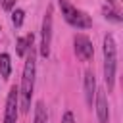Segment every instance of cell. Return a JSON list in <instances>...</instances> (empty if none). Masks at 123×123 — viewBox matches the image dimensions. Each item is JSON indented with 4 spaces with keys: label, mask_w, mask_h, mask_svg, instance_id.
I'll return each mask as SVG.
<instances>
[{
    "label": "cell",
    "mask_w": 123,
    "mask_h": 123,
    "mask_svg": "<svg viewBox=\"0 0 123 123\" xmlns=\"http://www.w3.org/2000/svg\"><path fill=\"white\" fill-rule=\"evenodd\" d=\"M35 73H37V62H35V46L25 54V65L21 73V85L19 88V110L23 113H29L31 110V100H33V90H35Z\"/></svg>",
    "instance_id": "1"
},
{
    "label": "cell",
    "mask_w": 123,
    "mask_h": 123,
    "mask_svg": "<svg viewBox=\"0 0 123 123\" xmlns=\"http://www.w3.org/2000/svg\"><path fill=\"white\" fill-rule=\"evenodd\" d=\"M102 54H104V81L108 86V92L115 86V73H117V44L113 35H104L102 40Z\"/></svg>",
    "instance_id": "2"
},
{
    "label": "cell",
    "mask_w": 123,
    "mask_h": 123,
    "mask_svg": "<svg viewBox=\"0 0 123 123\" xmlns=\"http://www.w3.org/2000/svg\"><path fill=\"white\" fill-rule=\"evenodd\" d=\"M58 6H60V10H62L63 19H65L71 27H75V29H90V27H92V17H90L86 12L75 8L69 0H58Z\"/></svg>",
    "instance_id": "3"
},
{
    "label": "cell",
    "mask_w": 123,
    "mask_h": 123,
    "mask_svg": "<svg viewBox=\"0 0 123 123\" xmlns=\"http://www.w3.org/2000/svg\"><path fill=\"white\" fill-rule=\"evenodd\" d=\"M52 25H54V17H52V6L46 10L44 17H42V27H40V46L38 52L42 58L50 56V46H52Z\"/></svg>",
    "instance_id": "4"
},
{
    "label": "cell",
    "mask_w": 123,
    "mask_h": 123,
    "mask_svg": "<svg viewBox=\"0 0 123 123\" xmlns=\"http://www.w3.org/2000/svg\"><path fill=\"white\" fill-rule=\"evenodd\" d=\"M17 117H19V88L13 85L6 96L4 123H17Z\"/></svg>",
    "instance_id": "5"
},
{
    "label": "cell",
    "mask_w": 123,
    "mask_h": 123,
    "mask_svg": "<svg viewBox=\"0 0 123 123\" xmlns=\"http://www.w3.org/2000/svg\"><path fill=\"white\" fill-rule=\"evenodd\" d=\"M73 46H75V54L81 62H90L94 58V46H92V40L86 35H75Z\"/></svg>",
    "instance_id": "6"
},
{
    "label": "cell",
    "mask_w": 123,
    "mask_h": 123,
    "mask_svg": "<svg viewBox=\"0 0 123 123\" xmlns=\"http://www.w3.org/2000/svg\"><path fill=\"white\" fill-rule=\"evenodd\" d=\"M83 90H85V102L88 108H92L94 104V96H96V77H94V71L92 69H86L85 71V77H83Z\"/></svg>",
    "instance_id": "7"
},
{
    "label": "cell",
    "mask_w": 123,
    "mask_h": 123,
    "mask_svg": "<svg viewBox=\"0 0 123 123\" xmlns=\"http://www.w3.org/2000/svg\"><path fill=\"white\" fill-rule=\"evenodd\" d=\"M94 106H96L98 123H110V104H108V96H106L104 90H96Z\"/></svg>",
    "instance_id": "8"
},
{
    "label": "cell",
    "mask_w": 123,
    "mask_h": 123,
    "mask_svg": "<svg viewBox=\"0 0 123 123\" xmlns=\"http://www.w3.org/2000/svg\"><path fill=\"white\" fill-rule=\"evenodd\" d=\"M102 13H104V17L108 19V21H113V23H121V10H119V6H117V2H113V0H108L104 6H102Z\"/></svg>",
    "instance_id": "9"
},
{
    "label": "cell",
    "mask_w": 123,
    "mask_h": 123,
    "mask_svg": "<svg viewBox=\"0 0 123 123\" xmlns=\"http://www.w3.org/2000/svg\"><path fill=\"white\" fill-rule=\"evenodd\" d=\"M33 42H35V35L33 33H27L23 37H17V40H15V52H17V56L19 58H25V54L31 50Z\"/></svg>",
    "instance_id": "10"
},
{
    "label": "cell",
    "mask_w": 123,
    "mask_h": 123,
    "mask_svg": "<svg viewBox=\"0 0 123 123\" xmlns=\"http://www.w3.org/2000/svg\"><path fill=\"white\" fill-rule=\"evenodd\" d=\"M10 75H12V58L8 52H2L0 54V77L10 79Z\"/></svg>",
    "instance_id": "11"
},
{
    "label": "cell",
    "mask_w": 123,
    "mask_h": 123,
    "mask_svg": "<svg viewBox=\"0 0 123 123\" xmlns=\"http://www.w3.org/2000/svg\"><path fill=\"white\" fill-rule=\"evenodd\" d=\"M33 123H48V111H46L44 102H40V100L35 104V121Z\"/></svg>",
    "instance_id": "12"
},
{
    "label": "cell",
    "mask_w": 123,
    "mask_h": 123,
    "mask_svg": "<svg viewBox=\"0 0 123 123\" xmlns=\"http://www.w3.org/2000/svg\"><path fill=\"white\" fill-rule=\"evenodd\" d=\"M23 21H25V12H23L21 8H13V10H12V25H13L15 29H19V27L23 25Z\"/></svg>",
    "instance_id": "13"
},
{
    "label": "cell",
    "mask_w": 123,
    "mask_h": 123,
    "mask_svg": "<svg viewBox=\"0 0 123 123\" xmlns=\"http://www.w3.org/2000/svg\"><path fill=\"white\" fill-rule=\"evenodd\" d=\"M62 123H75V115H73L71 110L63 111V115H62Z\"/></svg>",
    "instance_id": "14"
},
{
    "label": "cell",
    "mask_w": 123,
    "mask_h": 123,
    "mask_svg": "<svg viewBox=\"0 0 123 123\" xmlns=\"http://www.w3.org/2000/svg\"><path fill=\"white\" fill-rule=\"evenodd\" d=\"M0 6L6 10V12H12L15 8V0H0Z\"/></svg>",
    "instance_id": "15"
}]
</instances>
